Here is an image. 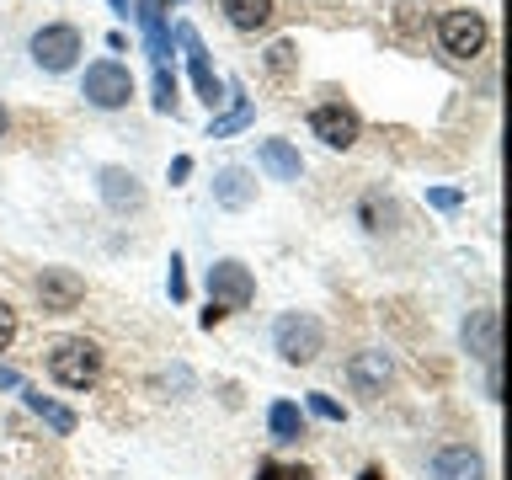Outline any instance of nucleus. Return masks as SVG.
I'll use <instances>...</instances> for the list:
<instances>
[{"label": "nucleus", "instance_id": "b1692460", "mask_svg": "<svg viewBox=\"0 0 512 480\" xmlns=\"http://www.w3.org/2000/svg\"><path fill=\"white\" fill-rule=\"evenodd\" d=\"M11 342H16V310H11L6 299H0V352H6Z\"/></svg>", "mask_w": 512, "mask_h": 480}, {"label": "nucleus", "instance_id": "393cba45", "mask_svg": "<svg viewBox=\"0 0 512 480\" xmlns=\"http://www.w3.org/2000/svg\"><path fill=\"white\" fill-rule=\"evenodd\" d=\"M427 203H432V208H443V214H454V208H459L464 198H459L454 187H432V192H427Z\"/></svg>", "mask_w": 512, "mask_h": 480}, {"label": "nucleus", "instance_id": "473e14b6", "mask_svg": "<svg viewBox=\"0 0 512 480\" xmlns=\"http://www.w3.org/2000/svg\"><path fill=\"white\" fill-rule=\"evenodd\" d=\"M363 480H384V475H379V470H363Z\"/></svg>", "mask_w": 512, "mask_h": 480}, {"label": "nucleus", "instance_id": "6ab92c4d", "mask_svg": "<svg viewBox=\"0 0 512 480\" xmlns=\"http://www.w3.org/2000/svg\"><path fill=\"white\" fill-rule=\"evenodd\" d=\"M16 395H22V400H27V411H38V416H43V422L54 427V432H75V411L54 406V400H48L43 390H27V384H22V390H16Z\"/></svg>", "mask_w": 512, "mask_h": 480}, {"label": "nucleus", "instance_id": "a878e982", "mask_svg": "<svg viewBox=\"0 0 512 480\" xmlns=\"http://www.w3.org/2000/svg\"><path fill=\"white\" fill-rule=\"evenodd\" d=\"M310 411H315V416H326V422H342V406H336L331 395H310Z\"/></svg>", "mask_w": 512, "mask_h": 480}, {"label": "nucleus", "instance_id": "9d476101", "mask_svg": "<svg viewBox=\"0 0 512 480\" xmlns=\"http://www.w3.org/2000/svg\"><path fill=\"white\" fill-rule=\"evenodd\" d=\"M432 480H486V459L470 443H448L432 459Z\"/></svg>", "mask_w": 512, "mask_h": 480}, {"label": "nucleus", "instance_id": "c85d7f7f", "mask_svg": "<svg viewBox=\"0 0 512 480\" xmlns=\"http://www.w3.org/2000/svg\"><path fill=\"white\" fill-rule=\"evenodd\" d=\"M187 171H192V160H187V155H176V160H171V182H182Z\"/></svg>", "mask_w": 512, "mask_h": 480}, {"label": "nucleus", "instance_id": "f3484780", "mask_svg": "<svg viewBox=\"0 0 512 480\" xmlns=\"http://www.w3.org/2000/svg\"><path fill=\"white\" fill-rule=\"evenodd\" d=\"M267 427H272V443H299L304 438V416L294 400H278V406L267 411Z\"/></svg>", "mask_w": 512, "mask_h": 480}, {"label": "nucleus", "instance_id": "39448f33", "mask_svg": "<svg viewBox=\"0 0 512 480\" xmlns=\"http://www.w3.org/2000/svg\"><path fill=\"white\" fill-rule=\"evenodd\" d=\"M208 299H214V310H246V304L256 299V283H251V272H246V262H214L208 267Z\"/></svg>", "mask_w": 512, "mask_h": 480}, {"label": "nucleus", "instance_id": "1a4fd4ad", "mask_svg": "<svg viewBox=\"0 0 512 480\" xmlns=\"http://www.w3.org/2000/svg\"><path fill=\"white\" fill-rule=\"evenodd\" d=\"M176 43L187 48V59H192V80H198V91H203V102L214 107V102H224V80L214 75V64H208V48H203V38L192 32L187 22L176 27Z\"/></svg>", "mask_w": 512, "mask_h": 480}, {"label": "nucleus", "instance_id": "20e7f679", "mask_svg": "<svg viewBox=\"0 0 512 480\" xmlns=\"http://www.w3.org/2000/svg\"><path fill=\"white\" fill-rule=\"evenodd\" d=\"M75 54H80V27H70V22H48V27L32 32V59H38V70L64 75V70L75 64Z\"/></svg>", "mask_w": 512, "mask_h": 480}, {"label": "nucleus", "instance_id": "2f4dec72", "mask_svg": "<svg viewBox=\"0 0 512 480\" xmlns=\"http://www.w3.org/2000/svg\"><path fill=\"white\" fill-rule=\"evenodd\" d=\"M112 11H118V16H128V0H112Z\"/></svg>", "mask_w": 512, "mask_h": 480}, {"label": "nucleus", "instance_id": "dca6fc26", "mask_svg": "<svg viewBox=\"0 0 512 480\" xmlns=\"http://www.w3.org/2000/svg\"><path fill=\"white\" fill-rule=\"evenodd\" d=\"M251 192H256V182L240 166H224L219 171V182H214V198L224 203V208H246L251 203Z\"/></svg>", "mask_w": 512, "mask_h": 480}, {"label": "nucleus", "instance_id": "2eb2a0df", "mask_svg": "<svg viewBox=\"0 0 512 480\" xmlns=\"http://www.w3.org/2000/svg\"><path fill=\"white\" fill-rule=\"evenodd\" d=\"M256 155H262V166L278 176V182H299L304 160H299V150L288 139H262V150H256Z\"/></svg>", "mask_w": 512, "mask_h": 480}, {"label": "nucleus", "instance_id": "c756f323", "mask_svg": "<svg viewBox=\"0 0 512 480\" xmlns=\"http://www.w3.org/2000/svg\"><path fill=\"white\" fill-rule=\"evenodd\" d=\"M0 390H22V379H16V368H0Z\"/></svg>", "mask_w": 512, "mask_h": 480}, {"label": "nucleus", "instance_id": "6e6552de", "mask_svg": "<svg viewBox=\"0 0 512 480\" xmlns=\"http://www.w3.org/2000/svg\"><path fill=\"white\" fill-rule=\"evenodd\" d=\"M310 128H315V139L320 144H331V150H347L352 139H358V112L352 107H342V102H320L315 112H310Z\"/></svg>", "mask_w": 512, "mask_h": 480}, {"label": "nucleus", "instance_id": "5701e85b", "mask_svg": "<svg viewBox=\"0 0 512 480\" xmlns=\"http://www.w3.org/2000/svg\"><path fill=\"white\" fill-rule=\"evenodd\" d=\"M288 64H294V43H272L267 48V70L272 75H288Z\"/></svg>", "mask_w": 512, "mask_h": 480}, {"label": "nucleus", "instance_id": "7c9ffc66", "mask_svg": "<svg viewBox=\"0 0 512 480\" xmlns=\"http://www.w3.org/2000/svg\"><path fill=\"white\" fill-rule=\"evenodd\" d=\"M6 128H11V118H6V107H0V139H6Z\"/></svg>", "mask_w": 512, "mask_h": 480}, {"label": "nucleus", "instance_id": "cd10ccee", "mask_svg": "<svg viewBox=\"0 0 512 480\" xmlns=\"http://www.w3.org/2000/svg\"><path fill=\"white\" fill-rule=\"evenodd\" d=\"M486 390H491V400H502V368H496V358L486 363Z\"/></svg>", "mask_w": 512, "mask_h": 480}, {"label": "nucleus", "instance_id": "4468645a", "mask_svg": "<svg viewBox=\"0 0 512 480\" xmlns=\"http://www.w3.org/2000/svg\"><path fill=\"white\" fill-rule=\"evenodd\" d=\"M139 27H144V43H150V59L166 64L171 59V32H166V6L160 0H139Z\"/></svg>", "mask_w": 512, "mask_h": 480}, {"label": "nucleus", "instance_id": "412c9836", "mask_svg": "<svg viewBox=\"0 0 512 480\" xmlns=\"http://www.w3.org/2000/svg\"><path fill=\"white\" fill-rule=\"evenodd\" d=\"M155 107H160V112L176 107V75L166 70V64H155Z\"/></svg>", "mask_w": 512, "mask_h": 480}, {"label": "nucleus", "instance_id": "0eeeda50", "mask_svg": "<svg viewBox=\"0 0 512 480\" xmlns=\"http://www.w3.org/2000/svg\"><path fill=\"white\" fill-rule=\"evenodd\" d=\"M38 299H43L48 315H70L75 304L86 299V278H80V272H70V267H43Z\"/></svg>", "mask_w": 512, "mask_h": 480}, {"label": "nucleus", "instance_id": "f257e3e1", "mask_svg": "<svg viewBox=\"0 0 512 480\" xmlns=\"http://www.w3.org/2000/svg\"><path fill=\"white\" fill-rule=\"evenodd\" d=\"M48 374H54L64 390H91L102 379V347L86 342V336H64V342L48 347Z\"/></svg>", "mask_w": 512, "mask_h": 480}, {"label": "nucleus", "instance_id": "f03ea898", "mask_svg": "<svg viewBox=\"0 0 512 480\" xmlns=\"http://www.w3.org/2000/svg\"><path fill=\"white\" fill-rule=\"evenodd\" d=\"M272 347H278L283 363H315L320 347H326V331H320L315 315H283L278 326H272Z\"/></svg>", "mask_w": 512, "mask_h": 480}, {"label": "nucleus", "instance_id": "9b49d317", "mask_svg": "<svg viewBox=\"0 0 512 480\" xmlns=\"http://www.w3.org/2000/svg\"><path fill=\"white\" fill-rule=\"evenodd\" d=\"M347 379H352V390H358V395L374 400V395H384V384L395 379V363L384 358V352H358V358L347 363Z\"/></svg>", "mask_w": 512, "mask_h": 480}, {"label": "nucleus", "instance_id": "aec40b11", "mask_svg": "<svg viewBox=\"0 0 512 480\" xmlns=\"http://www.w3.org/2000/svg\"><path fill=\"white\" fill-rule=\"evenodd\" d=\"M256 118V107L246 102V96H240V102L230 107V112H224V118H214V123H208V139H224V134H240V128H246Z\"/></svg>", "mask_w": 512, "mask_h": 480}, {"label": "nucleus", "instance_id": "423d86ee", "mask_svg": "<svg viewBox=\"0 0 512 480\" xmlns=\"http://www.w3.org/2000/svg\"><path fill=\"white\" fill-rule=\"evenodd\" d=\"M438 43L454 59H475L480 48H486V16L480 11H448L438 22Z\"/></svg>", "mask_w": 512, "mask_h": 480}, {"label": "nucleus", "instance_id": "f8f14e48", "mask_svg": "<svg viewBox=\"0 0 512 480\" xmlns=\"http://www.w3.org/2000/svg\"><path fill=\"white\" fill-rule=\"evenodd\" d=\"M102 198L107 208H118V214H128V208H144V187H139V176L134 171H123V166H102Z\"/></svg>", "mask_w": 512, "mask_h": 480}, {"label": "nucleus", "instance_id": "4be33fe9", "mask_svg": "<svg viewBox=\"0 0 512 480\" xmlns=\"http://www.w3.org/2000/svg\"><path fill=\"white\" fill-rule=\"evenodd\" d=\"M256 480H315V475L304 470V464H262Z\"/></svg>", "mask_w": 512, "mask_h": 480}, {"label": "nucleus", "instance_id": "72a5a7b5", "mask_svg": "<svg viewBox=\"0 0 512 480\" xmlns=\"http://www.w3.org/2000/svg\"><path fill=\"white\" fill-rule=\"evenodd\" d=\"M160 6H166V0H160ZM171 6H182V0H171Z\"/></svg>", "mask_w": 512, "mask_h": 480}, {"label": "nucleus", "instance_id": "bb28decb", "mask_svg": "<svg viewBox=\"0 0 512 480\" xmlns=\"http://www.w3.org/2000/svg\"><path fill=\"white\" fill-rule=\"evenodd\" d=\"M171 299H187V278H182V256H171Z\"/></svg>", "mask_w": 512, "mask_h": 480}, {"label": "nucleus", "instance_id": "ddd939ff", "mask_svg": "<svg viewBox=\"0 0 512 480\" xmlns=\"http://www.w3.org/2000/svg\"><path fill=\"white\" fill-rule=\"evenodd\" d=\"M464 352L480 363H491L496 358V310H470V320H464Z\"/></svg>", "mask_w": 512, "mask_h": 480}, {"label": "nucleus", "instance_id": "7ed1b4c3", "mask_svg": "<svg viewBox=\"0 0 512 480\" xmlns=\"http://www.w3.org/2000/svg\"><path fill=\"white\" fill-rule=\"evenodd\" d=\"M128 96H134V75H128L118 59L86 64V102H91V107L118 112V107H128Z\"/></svg>", "mask_w": 512, "mask_h": 480}, {"label": "nucleus", "instance_id": "a211bd4d", "mask_svg": "<svg viewBox=\"0 0 512 480\" xmlns=\"http://www.w3.org/2000/svg\"><path fill=\"white\" fill-rule=\"evenodd\" d=\"M224 16H230V27L256 32L272 22V0H224Z\"/></svg>", "mask_w": 512, "mask_h": 480}]
</instances>
